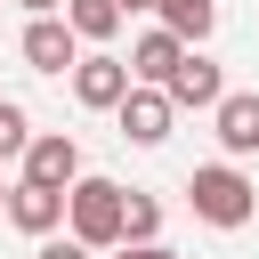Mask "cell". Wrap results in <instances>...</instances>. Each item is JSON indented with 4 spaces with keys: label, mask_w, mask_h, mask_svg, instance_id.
<instances>
[{
    "label": "cell",
    "mask_w": 259,
    "mask_h": 259,
    "mask_svg": "<svg viewBox=\"0 0 259 259\" xmlns=\"http://www.w3.org/2000/svg\"><path fill=\"white\" fill-rule=\"evenodd\" d=\"M186 210H194L202 227L235 235V227H251V210H259V186L243 178V162H202V170L186 178Z\"/></svg>",
    "instance_id": "1"
},
{
    "label": "cell",
    "mask_w": 259,
    "mask_h": 259,
    "mask_svg": "<svg viewBox=\"0 0 259 259\" xmlns=\"http://www.w3.org/2000/svg\"><path fill=\"white\" fill-rule=\"evenodd\" d=\"M121 194H130V186L81 170V178L65 186V235H81L89 251H113V243H121Z\"/></svg>",
    "instance_id": "2"
},
{
    "label": "cell",
    "mask_w": 259,
    "mask_h": 259,
    "mask_svg": "<svg viewBox=\"0 0 259 259\" xmlns=\"http://www.w3.org/2000/svg\"><path fill=\"white\" fill-rule=\"evenodd\" d=\"M65 81H73V105L113 113V105H121V89H130V57H113V49H81Z\"/></svg>",
    "instance_id": "3"
},
{
    "label": "cell",
    "mask_w": 259,
    "mask_h": 259,
    "mask_svg": "<svg viewBox=\"0 0 259 259\" xmlns=\"http://www.w3.org/2000/svg\"><path fill=\"white\" fill-rule=\"evenodd\" d=\"M113 121H121V138H130V146H162V138H170V121H178V105H170V89L130 81V89H121V105H113Z\"/></svg>",
    "instance_id": "4"
},
{
    "label": "cell",
    "mask_w": 259,
    "mask_h": 259,
    "mask_svg": "<svg viewBox=\"0 0 259 259\" xmlns=\"http://www.w3.org/2000/svg\"><path fill=\"white\" fill-rule=\"evenodd\" d=\"M16 49H24V65H32V73H73L81 32L65 24V8H49V16H32V24H24V40H16Z\"/></svg>",
    "instance_id": "5"
},
{
    "label": "cell",
    "mask_w": 259,
    "mask_h": 259,
    "mask_svg": "<svg viewBox=\"0 0 259 259\" xmlns=\"http://www.w3.org/2000/svg\"><path fill=\"white\" fill-rule=\"evenodd\" d=\"M8 227H24L32 243L65 227V186H40V178H16L8 186Z\"/></svg>",
    "instance_id": "6"
},
{
    "label": "cell",
    "mask_w": 259,
    "mask_h": 259,
    "mask_svg": "<svg viewBox=\"0 0 259 259\" xmlns=\"http://www.w3.org/2000/svg\"><path fill=\"white\" fill-rule=\"evenodd\" d=\"M210 130H219V146H227V162H243V154H259V89H227V97L210 105Z\"/></svg>",
    "instance_id": "7"
},
{
    "label": "cell",
    "mask_w": 259,
    "mask_h": 259,
    "mask_svg": "<svg viewBox=\"0 0 259 259\" xmlns=\"http://www.w3.org/2000/svg\"><path fill=\"white\" fill-rule=\"evenodd\" d=\"M162 89H170V105H194V113H210V105L227 97V73H219L202 49H186V57L170 65V81H162Z\"/></svg>",
    "instance_id": "8"
},
{
    "label": "cell",
    "mask_w": 259,
    "mask_h": 259,
    "mask_svg": "<svg viewBox=\"0 0 259 259\" xmlns=\"http://www.w3.org/2000/svg\"><path fill=\"white\" fill-rule=\"evenodd\" d=\"M24 178H40V186H73V178H81V146H73V130H32V146H24Z\"/></svg>",
    "instance_id": "9"
},
{
    "label": "cell",
    "mask_w": 259,
    "mask_h": 259,
    "mask_svg": "<svg viewBox=\"0 0 259 259\" xmlns=\"http://www.w3.org/2000/svg\"><path fill=\"white\" fill-rule=\"evenodd\" d=\"M186 49H194V40H178L170 24H146V32L130 40V81H154V89H162V81H170V65H178Z\"/></svg>",
    "instance_id": "10"
},
{
    "label": "cell",
    "mask_w": 259,
    "mask_h": 259,
    "mask_svg": "<svg viewBox=\"0 0 259 259\" xmlns=\"http://www.w3.org/2000/svg\"><path fill=\"white\" fill-rule=\"evenodd\" d=\"M154 24H170L178 40H210V24H219V0H154Z\"/></svg>",
    "instance_id": "11"
},
{
    "label": "cell",
    "mask_w": 259,
    "mask_h": 259,
    "mask_svg": "<svg viewBox=\"0 0 259 259\" xmlns=\"http://www.w3.org/2000/svg\"><path fill=\"white\" fill-rule=\"evenodd\" d=\"M65 24H73L89 49H105V40L121 32V0H65Z\"/></svg>",
    "instance_id": "12"
},
{
    "label": "cell",
    "mask_w": 259,
    "mask_h": 259,
    "mask_svg": "<svg viewBox=\"0 0 259 259\" xmlns=\"http://www.w3.org/2000/svg\"><path fill=\"white\" fill-rule=\"evenodd\" d=\"M121 243H162V194H121Z\"/></svg>",
    "instance_id": "13"
},
{
    "label": "cell",
    "mask_w": 259,
    "mask_h": 259,
    "mask_svg": "<svg viewBox=\"0 0 259 259\" xmlns=\"http://www.w3.org/2000/svg\"><path fill=\"white\" fill-rule=\"evenodd\" d=\"M24 146H32V113L16 97H0V162H24Z\"/></svg>",
    "instance_id": "14"
},
{
    "label": "cell",
    "mask_w": 259,
    "mask_h": 259,
    "mask_svg": "<svg viewBox=\"0 0 259 259\" xmlns=\"http://www.w3.org/2000/svg\"><path fill=\"white\" fill-rule=\"evenodd\" d=\"M40 259H97L81 235H40Z\"/></svg>",
    "instance_id": "15"
},
{
    "label": "cell",
    "mask_w": 259,
    "mask_h": 259,
    "mask_svg": "<svg viewBox=\"0 0 259 259\" xmlns=\"http://www.w3.org/2000/svg\"><path fill=\"white\" fill-rule=\"evenodd\" d=\"M113 259H178L170 243H113Z\"/></svg>",
    "instance_id": "16"
},
{
    "label": "cell",
    "mask_w": 259,
    "mask_h": 259,
    "mask_svg": "<svg viewBox=\"0 0 259 259\" xmlns=\"http://www.w3.org/2000/svg\"><path fill=\"white\" fill-rule=\"evenodd\" d=\"M16 8H32V16H49V8H65V0H16Z\"/></svg>",
    "instance_id": "17"
},
{
    "label": "cell",
    "mask_w": 259,
    "mask_h": 259,
    "mask_svg": "<svg viewBox=\"0 0 259 259\" xmlns=\"http://www.w3.org/2000/svg\"><path fill=\"white\" fill-rule=\"evenodd\" d=\"M130 8H154V0H121V16H130Z\"/></svg>",
    "instance_id": "18"
},
{
    "label": "cell",
    "mask_w": 259,
    "mask_h": 259,
    "mask_svg": "<svg viewBox=\"0 0 259 259\" xmlns=\"http://www.w3.org/2000/svg\"><path fill=\"white\" fill-rule=\"evenodd\" d=\"M0 210H8V178H0Z\"/></svg>",
    "instance_id": "19"
}]
</instances>
